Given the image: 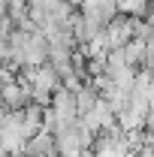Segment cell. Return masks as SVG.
<instances>
[{"mask_svg":"<svg viewBox=\"0 0 154 157\" xmlns=\"http://www.w3.org/2000/svg\"><path fill=\"white\" fill-rule=\"evenodd\" d=\"M0 103H3L6 112H21L24 106H30V94H27L24 85H18L12 78V82H3L0 85Z\"/></svg>","mask_w":154,"mask_h":157,"instance_id":"2","label":"cell"},{"mask_svg":"<svg viewBox=\"0 0 154 157\" xmlns=\"http://www.w3.org/2000/svg\"><path fill=\"white\" fill-rule=\"evenodd\" d=\"M151 0H115L118 15H127V18H142L145 9H148Z\"/></svg>","mask_w":154,"mask_h":157,"instance_id":"4","label":"cell"},{"mask_svg":"<svg viewBox=\"0 0 154 157\" xmlns=\"http://www.w3.org/2000/svg\"><path fill=\"white\" fill-rule=\"evenodd\" d=\"M6 18V0H0V21Z\"/></svg>","mask_w":154,"mask_h":157,"instance_id":"5","label":"cell"},{"mask_svg":"<svg viewBox=\"0 0 154 157\" xmlns=\"http://www.w3.org/2000/svg\"><path fill=\"white\" fill-rule=\"evenodd\" d=\"M73 100H76V115L82 118V115H88V112L94 109V103H97V100H100V94H97L94 88H91V85L85 82V85L79 88L76 94H73Z\"/></svg>","mask_w":154,"mask_h":157,"instance_id":"3","label":"cell"},{"mask_svg":"<svg viewBox=\"0 0 154 157\" xmlns=\"http://www.w3.org/2000/svg\"><path fill=\"white\" fill-rule=\"evenodd\" d=\"M133 27H136V18H127V15H115V18L109 21V24L103 27V36H106L109 52L124 48V45L133 39Z\"/></svg>","mask_w":154,"mask_h":157,"instance_id":"1","label":"cell"}]
</instances>
